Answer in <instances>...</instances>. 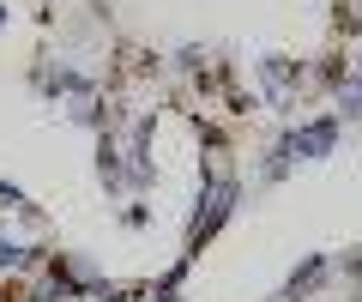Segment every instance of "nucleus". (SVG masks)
Listing matches in <instances>:
<instances>
[{
  "label": "nucleus",
  "mask_w": 362,
  "mask_h": 302,
  "mask_svg": "<svg viewBox=\"0 0 362 302\" xmlns=\"http://www.w3.org/2000/svg\"><path fill=\"white\" fill-rule=\"evenodd\" d=\"M332 145H338V121L326 115V121H308V127H296L284 139V151L290 158H332Z\"/></svg>",
  "instance_id": "f03ea898"
},
{
  "label": "nucleus",
  "mask_w": 362,
  "mask_h": 302,
  "mask_svg": "<svg viewBox=\"0 0 362 302\" xmlns=\"http://www.w3.org/2000/svg\"><path fill=\"white\" fill-rule=\"evenodd\" d=\"M320 272H326L320 254H314V260H302L296 272H290V290H284V296H302V290H314V284H320Z\"/></svg>",
  "instance_id": "7ed1b4c3"
},
{
  "label": "nucleus",
  "mask_w": 362,
  "mask_h": 302,
  "mask_svg": "<svg viewBox=\"0 0 362 302\" xmlns=\"http://www.w3.org/2000/svg\"><path fill=\"white\" fill-rule=\"evenodd\" d=\"M235 194H242V187H235L230 175H211V187L199 194V211H194V223H187V248H199V242H211V236H218V223L230 218Z\"/></svg>",
  "instance_id": "f257e3e1"
},
{
  "label": "nucleus",
  "mask_w": 362,
  "mask_h": 302,
  "mask_svg": "<svg viewBox=\"0 0 362 302\" xmlns=\"http://www.w3.org/2000/svg\"><path fill=\"white\" fill-rule=\"evenodd\" d=\"M350 278H362V248H356V254H350Z\"/></svg>",
  "instance_id": "423d86ee"
},
{
  "label": "nucleus",
  "mask_w": 362,
  "mask_h": 302,
  "mask_svg": "<svg viewBox=\"0 0 362 302\" xmlns=\"http://www.w3.org/2000/svg\"><path fill=\"white\" fill-rule=\"evenodd\" d=\"M266 85H272V103H290V66H284V54H272V61H266Z\"/></svg>",
  "instance_id": "20e7f679"
},
{
  "label": "nucleus",
  "mask_w": 362,
  "mask_h": 302,
  "mask_svg": "<svg viewBox=\"0 0 362 302\" xmlns=\"http://www.w3.org/2000/svg\"><path fill=\"white\" fill-rule=\"evenodd\" d=\"M338 109H344V115H362V73L338 85Z\"/></svg>",
  "instance_id": "39448f33"
},
{
  "label": "nucleus",
  "mask_w": 362,
  "mask_h": 302,
  "mask_svg": "<svg viewBox=\"0 0 362 302\" xmlns=\"http://www.w3.org/2000/svg\"><path fill=\"white\" fill-rule=\"evenodd\" d=\"M0 25H6V6H0Z\"/></svg>",
  "instance_id": "0eeeda50"
}]
</instances>
